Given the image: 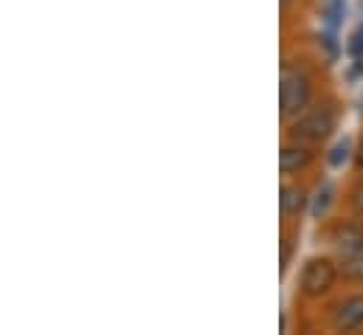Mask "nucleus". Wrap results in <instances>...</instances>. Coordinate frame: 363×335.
<instances>
[{"label": "nucleus", "mask_w": 363, "mask_h": 335, "mask_svg": "<svg viewBox=\"0 0 363 335\" xmlns=\"http://www.w3.org/2000/svg\"><path fill=\"white\" fill-rule=\"evenodd\" d=\"M310 101V82L304 74L293 71V68H284L281 71V84H279V107H281V116L290 119V116H298L304 113Z\"/></svg>", "instance_id": "obj_1"}, {"label": "nucleus", "mask_w": 363, "mask_h": 335, "mask_svg": "<svg viewBox=\"0 0 363 335\" xmlns=\"http://www.w3.org/2000/svg\"><path fill=\"white\" fill-rule=\"evenodd\" d=\"M335 130V113L330 107H315L310 113H304L296 127H293V136L301 138V141H310V144H318L324 138H330V133Z\"/></svg>", "instance_id": "obj_2"}, {"label": "nucleus", "mask_w": 363, "mask_h": 335, "mask_svg": "<svg viewBox=\"0 0 363 335\" xmlns=\"http://www.w3.org/2000/svg\"><path fill=\"white\" fill-rule=\"evenodd\" d=\"M301 290L307 296H324L333 285H335V265L327 256H315L301 268V279H298Z\"/></svg>", "instance_id": "obj_3"}, {"label": "nucleus", "mask_w": 363, "mask_h": 335, "mask_svg": "<svg viewBox=\"0 0 363 335\" xmlns=\"http://www.w3.org/2000/svg\"><path fill=\"white\" fill-rule=\"evenodd\" d=\"M333 327L341 333H352V330L363 327V296H350L335 307Z\"/></svg>", "instance_id": "obj_4"}, {"label": "nucleus", "mask_w": 363, "mask_h": 335, "mask_svg": "<svg viewBox=\"0 0 363 335\" xmlns=\"http://www.w3.org/2000/svg\"><path fill=\"white\" fill-rule=\"evenodd\" d=\"M310 164V150L304 147V144H284L281 147V153H279V167L284 175H290V172H298V169H304Z\"/></svg>", "instance_id": "obj_5"}, {"label": "nucleus", "mask_w": 363, "mask_h": 335, "mask_svg": "<svg viewBox=\"0 0 363 335\" xmlns=\"http://www.w3.org/2000/svg\"><path fill=\"white\" fill-rule=\"evenodd\" d=\"M279 203H281V212L287 217H298L304 209H307V192L301 186H290L284 183L281 192H279Z\"/></svg>", "instance_id": "obj_6"}, {"label": "nucleus", "mask_w": 363, "mask_h": 335, "mask_svg": "<svg viewBox=\"0 0 363 335\" xmlns=\"http://www.w3.org/2000/svg\"><path fill=\"white\" fill-rule=\"evenodd\" d=\"M338 248L347 253H363V231L355 226H347L344 231H338Z\"/></svg>", "instance_id": "obj_7"}, {"label": "nucleus", "mask_w": 363, "mask_h": 335, "mask_svg": "<svg viewBox=\"0 0 363 335\" xmlns=\"http://www.w3.org/2000/svg\"><path fill=\"white\" fill-rule=\"evenodd\" d=\"M344 276L352 282H363V253H350L344 262Z\"/></svg>", "instance_id": "obj_8"}, {"label": "nucleus", "mask_w": 363, "mask_h": 335, "mask_svg": "<svg viewBox=\"0 0 363 335\" xmlns=\"http://www.w3.org/2000/svg\"><path fill=\"white\" fill-rule=\"evenodd\" d=\"M330 200H333V186H330V183H324V186L318 189V200H315V206H313V214H315V217H321V214L330 209Z\"/></svg>", "instance_id": "obj_9"}, {"label": "nucleus", "mask_w": 363, "mask_h": 335, "mask_svg": "<svg viewBox=\"0 0 363 335\" xmlns=\"http://www.w3.org/2000/svg\"><path fill=\"white\" fill-rule=\"evenodd\" d=\"M347 158H350V141L344 138V141H338V144L333 147V153H330V167H341V164H347Z\"/></svg>", "instance_id": "obj_10"}, {"label": "nucleus", "mask_w": 363, "mask_h": 335, "mask_svg": "<svg viewBox=\"0 0 363 335\" xmlns=\"http://www.w3.org/2000/svg\"><path fill=\"white\" fill-rule=\"evenodd\" d=\"M350 54H352L355 60H361L363 57V23L355 28V34L350 37Z\"/></svg>", "instance_id": "obj_11"}, {"label": "nucleus", "mask_w": 363, "mask_h": 335, "mask_svg": "<svg viewBox=\"0 0 363 335\" xmlns=\"http://www.w3.org/2000/svg\"><path fill=\"white\" fill-rule=\"evenodd\" d=\"M358 167H361V172H363V144H361V150H358Z\"/></svg>", "instance_id": "obj_12"}]
</instances>
